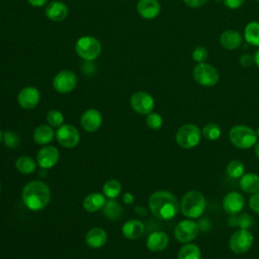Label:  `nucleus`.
<instances>
[{
	"label": "nucleus",
	"instance_id": "1",
	"mask_svg": "<svg viewBox=\"0 0 259 259\" xmlns=\"http://www.w3.org/2000/svg\"><path fill=\"white\" fill-rule=\"evenodd\" d=\"M152 213L159 220L168 221L176 217L180 209V203L174 194L166 190L152 193L148 200Z\"/></svg>",
	"mask_w": 259,
	"mask_h": 259
},
{
	"label": "nucleus",
	"instance_id": "2",
	"mask_svg": "<svg viewBox=\"0 0 259 259\" xmlns=\"http://www.w3.org/2000/svg\"><path fill=\"white\" fill-rule=\"evenodd\" d=\"M51 199L49 186L41 181H31L22 190V200L25 206L33 211L45 208Z\"/></svg>",
	"mask_w": 259,
	"mask_h": 259
},
{
	"label": "nucleus",
	"instance_id": "3",
	"mask_svg": "<svg viewBox=\"0 0 259 259\" xmlns=\"http://www.w3.org/2000/svg\"><path fill=\"white\" fill-rule=\"evenodd\" d=\"M206 208V200L204 195L197 190L186 192L180 202V210L186 218L197 219Z\"/></svg>",
	"mask_w": 259,
	"mask_h": 259
},
{
	"label": "nucleus",
	"instance_id": "4",
	"mask_svg": "<svg viewBox=\"0 0 259 259\" xmlns=\"http://www.w3.org/2000/svg\"><path fill=\"white\" fill-rule=\"evenodd\" d=\"M231 143L239 149H249L257 143V134L249 126L238 124L230 130Z\"/></svg>",
	"mask_w": 259,
	"mask_h": 259
},
{
	"label": "nucleus",
	"instance_id": "5",
	"mask_svg": "<svg viewBox=\"0 0 259 259\" xmlns=\"http://www.w3.org/2000/svg\"><path fill=\"white\" fill-rule=\"evenodd\" d=\"M176 143L183 149H192L196 147L201 139V131L196 124L186 123L181 125L176 132Z\"/></svg>",
	"mask_w": 259,
	"mask_h": 259
},
{
	"label": "nucleus",
	"instance_id": "6",
	"mask_svg": "<svg viewBox=\"0 0 259 259\" xmlns=\"http://www.w3.org/2000/svg\"><path fill=\"white\" fill-rule=\"evenodd\" d=\"M101 50L100 41L96 37L90 35L81 36L75 45L77 55L85 61H93L97 59L101 54Z\"/></svg>",
	"mask_w": 259,
	"mask_h": 259
},
{
	"label": "nucleus",
	"instance_id": "7",
	"mask_svg": "<svg viewBox=\"0 0 259 259\" xmlns=\"http://www.w3.org/2000/svg\"><path fill=\"white\" fill-rule=\"evenodd\" d=\"M192 77L197 84L204 87L214 86L220 80L218 70L210 64L206 63L197 64L192 71Z\"/></svg>",
	"mask_w": 259,
	"mask_h": 259
},
{
	"label": "nucleus",
	"instance_id": "8",
	"mask_svg": "<svg viewBox=\"0 0 259 259\" xmlns=\"http://www.w3.org/2000/svg\"><path fill=\"white\" fill-rule=\"evenodd\" d=\"M253 240H254V237L252 233L249 230L242 228L236 231L231 236L229 246L234 253L243 254L252 247Z\"/></svg>",
	"mask_w": 259,
	"mask_h": 259
},
{
	"label": "nucleus",
	"instance_id": "9",
	"mask_svg": "<svg viewBox=\"0 0 259 259\" xmlns=\"http://www.w3.org/2000/svg\"><path fill=\"white\" fill-rule=\"evenodd\" d=\"M199 232L198 225L191 220H184L177 224L174 230V237L180 243H188L196 238Z\"/></svg>",
	"mask_w": 259,
	"mask_h": 259
},
{
	"label": "nucleus",
	"instance_id": "10",
	"mask_svg": "<svg viewBox=\"0 0 259 259\" xmlns=\"http://www.w3.org/2000/svg\"><path fill=\"white\" fill-rule=\"evenodd\" d=\"M77 85V76L75 75L74 72L69 71V70H64L59 72L54 80H53V86L54 89L62 94L69 93Z\"/></svg>",
	"mask_w": 259,
	"mask_h": 259
},
{
	"label": "nucleus",
	"instance_id": "11",
	"mask_svg": "<svg viewBox=\"0 0 259 259\" xmlns=\"http://www.w3.org/2000/svg\"><path fill=\"white\" fill-rule=\"evenodd\" d=\"M56 138L64 148H74L79 143L80 135L73 124H62L58 127Z\"/></svg>",
	"mask_w": 259,
	"mask_h": 259
},
{
	"label": "nucleus",
	"instance_id": "12",
	"mask_svg": "<svg viewBox=\"0 0 259 259\" xmlns=\"http://www.w3.org/2000/svg\"><path fill=\"white\" fill-rule=\"evenodd\" d=\"M132 108L140 114H149L152 112L155 106L154 98L147 92L138 91L134 93L131 97Z\"/></svg>",
	"mask_w": 259,
	"mask_h": 259
},
{
	"label": "nucleus",
	"instance_id": "13",
	"mask_svg": "<svg viewBox=\"0 0 259 259\" xmlns=\"http://www.w3.org/2000/svg\"><path fill=\"white\" fill-rule=\"evenodd\" d=\"M39 99V91L32 86L24 87L17 95V102L24 109L34 108L38 104Z\"/></svg>",
	"mask_w": 259,
	"mask_h": 259
},
{
	"label": "nucleus",
	"instance_id": "14",
	"mask_svg": "<svg viewBox=\"0 0 259 259\" xmlns=\"http://www.w3.org/2000/svg\"><path fill=\"white\" fill-rule=\"evenodd\" d=\"M59 160V151L54 146H46L41 148L36 156L37 164L44 168L49 169L54 167Z\"/></svg>",
	"mask_w": 259,
	"mask_h": 259
},
{
	"label": "nucleus",
	"instance_id": "15",
	"mask_svg": "<svg viewBox=\"0 0 259 259\" xmlns=\"http://www.w3.org/2000/svg\"><path fill=\"white\" fill-rule=\"evenodd\" d=\"M245 204L244 196L237 191L229 192L223 199L224 210L229 214L239 213Z\"/></svg>",
	"mask_w": 259,
	"mask_h": 259
},
{
	"label": "nucleus",
	"instance_id": "16",
	"mask_svg": "<svg viewBox=\"0 0 259 259\" xmlns=\"http://www.w3.org/2000/svg\"><path fill=\"white\" fill-rule=\"evenodd\" d=\"M137 11L145 19H154L161 12V4L158 0H140Z\"/></svg>",
	"mask_w": 259,
	"mask_h": 259
},
{
	"label": "nucleus",
	"instance_id": "17",
	"mask_svg": "<svg viewBox=\"0 0 259 259\" xmlns=\"http://www.w3.org/2000/svg\"><path fill=\"white\" fill-rule=\"evenodd\" d=\"M68 13L67 5L61 1H52L45 8L46 16L55 22L64 20L68 16Z\"/></svg>",
	"mask_w": 259,
	"mask_h": 259
},
{
	"label": "nucleus",
	"instance_id": "18",
	"mask_svg": "<svg viewBox=\"0 0 259 259\" xmlns=\"http://www.w3.org/2000/svg\"><path fill=\"white\" fill-rule=\"evenodd\" d=\"M102 123L101 113L96 109H88L81 116V125L87 132L97 131Z\"/></svg>",
	"mask_w": 259,
	"mask_h": 259
},
{
	"label": "nucleus",
	"instance_id": "19",
	"mask_svg": "<svg viewBox=\"0 0 259 259\" xmlns=\"http://www.w3.org/2000/svg\"><path fill=\"white\" fill-rule=\"evenodd\" d=\"M242 34L238 30L234 29H227L223 31L220 36V42L222 47L229 51L238 49L242 45Z\"/></svg>",
	"mask_w": 259,
	"mask_h": 259
},
{
	"label": "nucleus",
	"instance_id": "20",
	"mask_svg": "<svg viewBox=\"0 0 259 259\" xmlns=\"http://www.w3.org/2000/svg\"><path fill=\"white\" fill-rule=\"evenodd\" d=\"M85 241L90 248H100L107 241V234L101 228H92L90 229L85 237Z\"/></svg>",
	"mask_w": 259,
	"mask_h": 259
},
{
	"label": "nucleus",
	"instance_id": "21",
	"mask_svg": "<svg viewBox=\"0 0 259 259\" xmlns=\"http://www.w3.org/2000/svg\"><path fill=\"white\" fill-rule=\"evenodd\" d=\"M169 243L168 235L164 232L158 231L152 233L147 240V247L153 252H160L164 250Z\"/></svg>",
	"mask_w": 259,
	"mask_h": 259
},
{
	"label": "nucleus",
	"instance_id": "22",
	"mask_svg": "<svg viewBox=\"0 0 259 259\" xmlns=\"http://www.w3.org/2000/svg\"><path fill=\"white\" fill-rule=\"evenodd\" d=\"M122 235L130 240H135L141 237L145 231L144 224L139 220H130L122 226Z\"/></svg>",
	"mask_w": 259,
	"mask_h": 259
},
{
	"label": "nucleus",
	"instance_id": "23",
	"mask_svg": "<svg viewBox=\"0 0 259 259\" xmlns=\"http://www.w3.org/2000/svg\"><path fill=\"white\" fill-rule=\"evenodd\" d=\"M240 187L246 193L254 194L259 191V175L250 172L243 174L240 179Z\"/></svg>",
	"mask_w": 259,
	"mask_h": 259
},
{
	"label": "nucleus",
	"instance_id": "24",
	"mask_svg": "<svg viewBox=\"0 0 259 259\" xmlns=\"http://www.w3.org/2000/svg\"><path fill=\"white\" fill-rule=\"evenodd\" d=\"M105 197L103 194L98 193V192H94L91 193L89 195H87L84 200H83V207L89 211V212H93V211H97L99 209H101L104 204H105Z\"/></svg>",
	"mask_w": 259,
	"mask_h": 259
},
{
	"label": "nucleus",
	"instance_id": "25",
	"mask_svg": "<svg viewBox=\"0 0 259 259\" xmlns=\"http://www.w3.org/2000/svg\"><path fill=\"white\" fill-rule=\"evenodd\" d=\"M53 127L46 124L38 125L33 132V140L38 145H47L52 142L54 138Z\"/></svg>",
	"mask_w": 259,
	"mask_h": 259
},
{
	"label": "nucleus",
	"instance_id": "26",
	"mask_svg": "<svg viewBox=\"0 0 259 259\" xmlns=\"http://www.w3.org/2000/svg\"><path fill=\"white\" fill-rule=\"evenodd\" d=\"M245 40L252 46L259 47V22L250 21L244 29Z\"/></svg>",
	"mask_w": 259,
	"mask_h": 259
},
{
	"label": "nucleus",
	"instance_id": "27",
	"mask_svg": "<svg viewBox=\"0 0 259 259\" xmlns=\"http://www.w3.org/2000/svg\"><path fill=\"white\" fill-rule=\"evenodd\" d=\"M16 169L22 174H31L36 169L34 160L28 156H20L15 162Z\"/></svg>",
	"mask_w": 259,
	"mask_h": 259
},
{
	"label": "nucleus",
	"instance_id": "28",
	"mask_svg": "<svg viewBox=\"0 0 259 259\" xmlns=\"http://www.w3.org/2000/svg\"><path fill=\"white\" fill-rule=\"evenodd\" d=\"M103 214L105 218L109 220H116L118 219L122 213V208L118 202H116L113 198H110L109 200L105 201L104 206L102 207Z\"/></svg>",
	"mask_w": 259,
	"mask_h": 259
},
{
	"label": "nucleus",
	"instance_id": "29",
	"mask_svg": "<svg viewBox=\"0 0 259 259\" xmlns=\"http://www.w3.org/2000/svg\"><path fill=\"white\" fill-rule=\"evenodd\" d=\"M201 253L197 245L187 244L182 246L178 251V259H200Z\"/></svg>",
	"mask_w": 259,
	"mask_h": 259
},
{
	"label": "nucleus",
	"instance_id": "30",
	"mask_svg": "<svg viewBox=\"0 0 259 259\" xmlns=\"http://www.w3.org/2000/svg\"><path fill=\"white\" fill-rule=\"evenodd\" d=\"M121 191V185L117 180H107L103 185V193L108 198H115Z\"/></svg>",
	"mask_w": 259,
	"mask_h": 259
},
{
	"label": "nucleus",
	"instance_id": "31",
	"mask_svg": "<svg viewBox=\"0 0 259 259\" xmlns=\"http://www.w3.org/2000/svg\"><path fill=\"white\" fill-rule=\"evenodd\" d=\"M201 135L206 139L207 141H215L218 140L222 135V130L217 123H207L202 127Z\"/></svg>",
	"mask_w": 259,
	"mask_h": 259
},
{
	"label": "nucleus",
	"instance_id": "32",
	"mask_svg": "<svg viewBox=\"0 0 259 259\" xmlns=\"http://www.w3.org/2000/svg\"><path fill=\"white\" fill-rule=\"evenodd\" d=\"M245 168H244V164L241 161L238 160H233L231 162H229V164L227 165V174L231 177V178H241L244 174Z\"/></svg>",
	"mask_w": 259,
	"mask_h": 259
},
{
	"label": "nucleus",
	"instance_id": "33",
	"mask_svg": "<svg viewBox=\"0 0 259 259\" xmlns=\"http://www.w3.org/2000/svg\"><path fill=\"white\" fill-rule=\"evenodd\" d=\"M47 120L49 122L50 125L55 126V127H59L63 124L64 121V116L63 113L60 112L59 110H50L47 114Z\"/></svg>",
	"mask_w": 259,
	"mask_h": 259
},
{
	"label": "nucleus",
	"instance_id": "34",
	"mask_svg": "<svg viewBox=\"0 0 259 259\" xmlns=\"http://www.w3.org/2000/svg\"><path fill=\"white\" fill-rule=\"evenodd\" d=\"M147 124L152 130H159L163 124L162 116L156 112H150L147 116Z\"/></svg>",
	"mask_w": 259,
	"mask_h": 259
},
{
	"label": "nucleus",
	"instance_id": "35",
	"mask_svg": "<svg viewBox=\"0 0 259 259\" xmlns=\"http://www.w3.org/2000/svg\"><path fill=\"white\" fill-rule=\"evenodd\" d=\"M208 57V52L204 47H197L192 52V59L197 64L204 63Z\"/></svg>",
	"mask_w": 259,
	"mask_h": 259
},
{
	"label": "nucleus",
	"instance_id": "36",
	"mask_svg": "<svg viewBox=\"0 0 259 259\" xmlns=\"http://www.w3.org/2000/svg\"><path fill=\"white\" fill-rule=\"evenodd\" d=\"M3 140H4L5 145L8 148H15L19 144L18 137L14 133H12L10 131H7V132H5L3 134Z\"/></svg>",
	"mask_w": 259,
	"mask_h": 259
},
{
	"label": "nucleus",
	"instance_id": "37",
	"mask_svg": "<svg viewBox=\"0 0 259 259\" xmlns=\"http://www.w3.org/2000/svg\"><path fill=\"white\" fill-rule=\"evenodd\" d=\"M249 206L254 212L259 213V191L252 194L249 199Z\"/></svg>",
	"mask_w": 259,
	"mask_h": 259
},
{
	"label": "nucleus",
	"instance_id": "38",
	"mask_svg": "<svg viewBox=\"0 0 259 259\" xmlns=\"http://www.w3.org/2000/svg\"><path fill=\"white\" fill-rule=\"evenodd\" d=\"M239 63L242 67H250L254 63V57L250 54H243L240 56Z\"/></svg>",
	"mask_w": 259,
	"mask_h": 259
},
{
	"label": "nucleus",
	"instance_id": "39",
	"mask_svg": "<svg viewBox=\"0 0 259 259\" xmlns=\"http://www.w3.org/2000/svg\"><path fill=\"white\" fill-rule=\"evenodd\" d=\"M223 2L229 9H238L244 4L245 0H223Z\"/></svg>",
	"mask_w": 259,
	"mask_h": 259
},
{
	"label": "nucleus",
	"instance_id": "40",
	"mask_svg": "<svg viewBox=\"0 0 259 259\" xmlns=\"http://www.w3.org/2000/svg\"><path fill=\"white\" fill-rule=\"evenodd\" d=\"M184 4H186L190 8H199L203 6L207 0H182Z\"/></svg>",
	"mask_w": 259,
	"mask_h": 259
},
{
	"label": "nucleus",
	"instance_id": "41",
	"mask_svg": "<svg viewBox=\"0 0 259 259\" xmlns=\"http://www.w3.org/2000/svg\"><path fill=\"white\" fill-rule=\"evenodd\" d=\"M49 0H27V2L33 7H41L44 6Z\"/></svg>",
	"mask_w": 259,
	"mask_h": 259
},
{
	"label": "nucleus",
	"instance_id": "42",
	"mask_svg": "<svg viewBox=\"0 0 259 259\" xmlns=\"http://www.w3.org/2000/svg\"><path fill=\"white\" fill-rule=\"evenodd\" d=\"M123 201L125 202V203H127V204H131V203H133L134 202V196H133V194L132 193H130V192H125L124 194H123Z\"/></svg>",
	"mask_w": 259,
	"mask_h": 259
},
{
	"label": "nucleus",
	"instance_id": "43",
	"mask_svg": "<svg viewBox=\"0 0 259 259\" xmlns=\"http://www.w3.org/2000/svg\"><path fill=\"white\" fill-rule=\"evenodd\" d=\"M254 63H255V65L259 68V49L255 52V54H254Z\"/></svg>",
	"mask_w": 259,
	"mask_h": 259
},
{
	"label": "nucleus",
	"instance_id": "44",
	"mask_svg": "<svg viewBox=\"0 0 259 259\" xmlns=\"http://www.w3.org/2000/svg\"><path fill=\"white\" fill-rule=\"evenodd\" d=\"M255 154H256L257 158L259 159V142H257V143L255 144Z\"/></svg>",
	"mask_w": 259,
	"mask_h": 259
},
{
	"label": "nucleus",
	"instance_id": "45",
	"mask_svg": "<svg viewBox=\"0 0 259 259\" xmlns=\"http://www.w3.org/2000/svg\"><path fill=\"white\" fill-rule=\"evenodd\" d=\"M2 139H3V133L0 131V143H1V141H2Z\"/></svg>",
	"mask_w": 259,
	"mask_h": 259
},
{
	"label": "nucleus",
	"instance_id": "46",
	"mask_svg": "<svg viewBox=\"0 0 259 259\" xmlns=\"http://www.w3.org/2000/svg\"><path fill=\"white\" fill-rule=\"evenodd\" d=\"M255 132H256V134H257V137H259V127H258Z\"/></svg>",
	"mask_w": 259,
	"mask_h": 259
},
{
	"label": "nucleus",
	"instance_id": "47",
	"mask_svg": "<svg viewBox=\"0 0 259 259\" xmlns=\"http://www.w3.org/2000/svg\"><path fill=\"white\" fill-rule=\"evenodd\" d=\"M0 190H1V186H0Z\"/></svg>",
	"mask_w": 259,
	"mask_h": 259
},
{
	"label": "nucleus",
	"instance_id": "48",
	"mask_svg": "<svg viewBox=\"0 0 259 259\" xmlns=\"http://www.w3.org/2000/svg\"><path fill=\"white\" fill-rule=\"evenodd\" d=\"M255 1H259V0H255Z\"/></svg>",
	"mask_w": 259,
	"mask_h": 259
}]
</instances>
